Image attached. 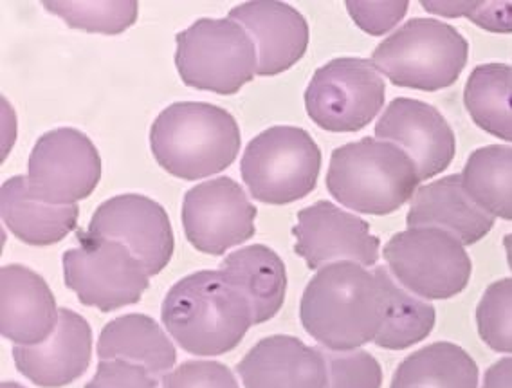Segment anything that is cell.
Segmentation results:
<instances>
[{
	"instance_id": "6da1fadb",
	"label": "cell",
	"mask_w": 512,
	"mask_h": 388,
	"mask_svg": "<svg viewBox=\"0 0 512 388\" xmlns=\"http://www.w3.org/2000/svg\"><path fill=\"white\" fill-rule=\"evenodd\" d=\"M384 311L386 296L374 271L343 260L321 268L307 284L300 320L323 349L354 351L374 342Z\"/></svg>"
},
{
	"instance_id": "7a4b0ae2",
	"label": "cell",
	"mask_w": 512,
	"mask_h": 388,
	"mask_svg": "<svg viewBox=\"0 0 512 388\" xmlns=\"http://www.w3.org/2000/svg\"><path fill=\"white\" fill-rule=\"evenodd\" d=\"M161 320L183 351L208 358L233 351L255 325L249 300L222 269L197 271L170 287Z\"/></svg>"
},
{
	"instance_id": "3957f363",
	"label": "cell",
	"mask_w": 512,
	"mask_h": 388,
	"mask_svg": "<svg viewBox=\"0 0 512 388\" xmlns=\"http://www.w3.org/2000/svg\"><path fill=\"white\" fill-rule=\"evenodd\" d=\"M242 143L233 114L202 102L166 107L150 129V148L168 174L197 181L235 163Z\"/></svg>"
},
{
	"instance_id": "277c9868",
	"label": "cell",
	"mask_w": 512,
	"mask_h": 388,
	"mask_svg": "<svg viewBox=\"0 0 512 388\" xmlns=\"http://www.w3.org/2000/svg\"><path fill=\"white\" fill-rule=\"evenodd\" d=\"M421 183L410 156L388 141L359 139L336 148L330 156V195L357 213L381 217L397 212Z\"/></svg>"
},
{
	"instance_id": "5b68a950",
	"label": "cell",
	"mask_w": 512,
	"mask_h": 388,
	"mask_svg": "<svg viewBox=\"0 0 512 388\" xmlns=\"http://www.w3.org/2000/svg\"><path fill=\"white\" fill-rule=\"evenodd\" d=\"M467 56L469 44L453 26L412 19L375 47L372 64L397 87L433 93L457 82Z\"/></svg>"
},
{
	"instance_id": "8992f818",
	"label": "cell",
	"mask_w": 512,
	"mask_h": 388,
	"mask_svg": "<svg viewBox=\"0 0 512 388\" xmlns=\"http://www.w3.org/2000/svg\"><path fill=\"white\" fill-rule=\"evenodd\" d=\"M175 65L184 84L199 91L235 94L258 73L255 42L229 19H199L175 37Z\"/></svg>"
},
{
	"instance_id": "52a82bcc",
	"label": "cell",
	"mask_w": 512,
	"mask_h": 388,
	"mask_svg": "<svg viewBox=\"0 0 512 388\" xmlns=\"http://www.w3.org/2000/svg\"><path fill=\"white\" fill-rule=\"evenodd\" d=\"M321 172V150L307 130L278 125L249 141L240 174L253 199L291 204L311 194Z\"/></svg>"
},
{
	"instance_id": "ba28073f",
	"label": "cell",
	"mask_w": 512,
	"mask_h": 388,
	"mask_svg": "<svg viewBox=\"0 0 512 388\" xmlns=\"http://www.w3.org/2000/svg\"><path fill=\"white\" fill-rule=\"evenodd\" d=\"M383 257L395 280L424 300L460 295L473 271L466 246L448 231L430 226L395 233L384 244Z\"/></svg>"
},
{
	"instance_id": "9c48e42d",
	"label": "cell",
	"mask_w": 512,
	"mask_h": 388,
	"mask_svg": "<svg viewBox=\"0 0 512 388\" xmlns=\"http://www.w3.org/2000/svg\"><path fill=\"white\" fill-rule=\"evenodd\" d=\"M78 248L64 253L65 286L87 307L110 313L138 304L150 284L141 260L123 242L76 230Z\"/></svg>"
},
{
	"instance_id": "30bf717a",
	"label": "cell",
	"mask_w": 512,
	"mask_h": 388,
	"mask_svg": "<svg viewBox=\"0 0 512 388\" xmlns=\"http://www.w3.org/2000/svg\"><path fill=\"white\" fill-rule=\"evenodd\" d=\"M386 84L365 58L343 56L320 67L305 91V109L321 129L357 132L381 112Z\"/></svg>"
},
{
	"instance_id": "8fae6325",
	"label": "cell",
	"mask_w": 512,
	"mask_h": 388,
	"mask_svg": "<svg viewBox=\"0 0 512 388\" xmlns=\"http://www.w3.org/2000/svg\"><path fill=\"white\" fill-rule=\"evenodd\" d=\"M26 177L31 197L53 206H73L100 183V152L80 130H51L31 150Z\"/></svg>"
},
{
	"instance_id": "7c38bea8",
	"label": "cell",
	"mask_w": 512,
	"mask_h": 388,
	"mask_svg": "<svg viewBox=\"0 0 512 388\" xmlns=\"http://www.w3.org/2000/svg\"><path fill=\"white\" fill-rule=\"evenodd\" d=\"M255 219V204L231 177L210 179L184 195V235L195 250L213 257L249 241Z\"/></svg>"
},
{
	"instance_id": "4fadbf2b",
	"label": "cell",
	"mask_w": 512,
	"mask_h": 388,
	"mask_svg": "<svg viewBox=\"0 0 512 388\" xmlns=\"http://www.w3.org/2000/svg\"><path fill=\"white\" fill-rule=\"evenodd\" d=\"M87 231L123 242L148 275H159L174 255L172 222L161 204L139 194H123L100 204Z\"/></svg>"
},
{
	"instance_id": "5bb4252c",
	"label": "cell",
	"mask_w": 512,
	"mask_h": 388,
	"mask_svg": "<svg viewBox=\"0 0 512 388\" xmlns=\"http://www.w3.org/2000/svg\"><path fill=\"white\" fill-rule=\"evenodd\" d=\"M293 235L294 251L309 269L343 260L370 268L379 260L381 241L372 235L370 224L330 201H318L300 210Z\"/></svg>"
},
{
	"instance_id": "9a60e30c",
	"label": "cell",
	"mask_w": 512,
	"mask_h": 388,
	"mask_svg": "<svg viewBox=\"0 0 512 388\" xmlns=\"http://www.w3.org/2000/svg\"><path fill=\"white\" fill-rule=\"evenodd\" d=\"M375 138L394 143L410 156L421 181L451 165L457 152L455 132L430 103L395 98L375 125Z\"/></svg>"
},
{
	"instance_id": "2e32d148",
	"label": "cell",
	"mask_w": 512,
	"mask_h": 388,
	"mask_svg": "<svg viewBox=\"0 0 512 388\" xmlns=\"http://www.w3.org/2000/svg\"><path fill=\"white\" fill-rule=\"evenodd\" d=\"M92 358L89 322L71 309H60L55 333L38 345H15L13 361L24 378L40 388H62L82 378Z\"/></svg>"
},
{
	"instance_id": "e0dca14e",
	"label": "cell",
	"mask_w": 512,
	"mask_h": 388,
	"mask_svg": "<svg viewBox=\"0 0 512 388\" xmlns=\"http://www.w3.org/2000/svg\"><path fill=\"white\" fill-rule=\"evenodd\" d=\"M229 19L246 29L258 53V76H275L302 60L309 47V24L285 2H244L229 11Z\"/></svg>"
},
{
	"instance_id": "ac0fdd59",
	"label": "cell",
	"mask_w": 512,
	"mask_h": 388,
	"mask_svg": "<svg viewBox=\"0 0 512 388\" xmlns=\"http://www.w3.org/2000/svg\"><path fill=\"white\" fill-rule=\"evenodd\" d=\"M244 388H327L329 372L323 351L300 338L275 334L253 345L240 360Z\"/></svg>"
},
{
	"instance_id": "d6986e66",
	"label": "cell",
	"mask_w": 512,
	"mask_h": 388,
	"mask_svg": "<svg viewBox=\"0 0 512 388\" xmlns=\"http://www.w3.org/2000/svg\"><path fill=\"white\" fill-rule=\"evenodd\" d=\"M60 320L55 295L33 269L10 264L0 269V333L15 345H38Z\"/></svg>"
},
{
	"instance_id": "ffe728a7",
	"label": "cell",
	"mask_w": 512,
	"mask_h": 388,
	"mask_svg": "<svg viewBox=\"0 0 512 388\" xmlns=\"http://www.w3.org/2000/svg\"><path fill=\"white\" fill-rule=\"evenodd\" d=\"M406 222L410 228H440L464 246H473L493 230L494 217L467 195L462 176L457 174L421 186L413 195Z\"/></svg>"
},
{
	"instance_id": "44dd1931",
	"label": "cell",
	"mask_w": 512,
	"mask_h": 388,
	"mask_svg": "<svg viewBox=\"0 0 512 388\" xmlns=\"http://www.w3.org/2000/svg\"><path fill=\"white\" fill-rule=\"evenodd\" d=\"M0 213L8 230L29 246H53L76 230L78 206H53L31 197L28 177L15 176L0 188Z\"/></svg>"
},
{
	"instance_id": "7402d4cb",
	"label": "cell",
	"mask_w": 512,
	"mask_h": 388,
	"mask_svg": "<svg viewBox=\"0 0 512 388\" xmlns=\"http://www.w3.org/2000/svg\"><path fill=\"white\" fill-rule=\"evenodd\" d=\"M220 269L249 300L253 324H264L278 315L287 291V271L278 253L264 244H251L228 255Z\"/></svg>"
},
{
	"instance_id": "603a6c76",
	"label": "cell",
	"mask_w": 512,
	"mask_h": 388,
	"mask_svg": "<svg viewBox=\"0 0 512 388\" xmlns=\"http://www.w3.org/2000/svg\"><path fill=\"white\" fill-rule=\"evenodd\" d=\"M100 360H125L143 365L154 376H166L177 361L172 340L147 315L119 316L101 329L98 338Z\"/></svg>"
},
{
	"instance_id": "cb8c5ba5",
	"label": "cell",
	"mask_w": 512,
	"mask_h": 388,
	"mask_svg": "<svg viewBox=\"0 0 512 388\" xmlns=\"http://www.w3.org/2000/svg\"><path fill=\"white\" fill-rule=\"evenodd\" d=\"M390 388H478V365L460 345L431 343L397 367Z\"/></svg>"
},
{
	"instance_id": "d4e9b609",
	"label": "cell",
	"mask_w": 512,
	"mask_h": 388,
	"mask_svg": "<svg viewBox=\"0 0 512 388\" xmlns=\"http://www.w3.org/2000/svg\"><path fill=\"white\" fill-rule=\"evenodd\" d=\"M374 273L386 296L383 327L375 336V345L388 351H404L426 340L437 320L435 307L401 286L386 266H377Z\"/></svg>"
},
{
	"instance_id": "484cf974",
	"label": "cell",
	"mask_w": 512,
	"mask_h": 388,
	"mask_svg": "<svg viewBox=\"0 0 512 388\" xmlns=\"http://www.w3.org/2000/svg\"><path fill=\"white\" fill-rule=\"evenodd\" d=\"M464 105L480 129L512 143V65H476L464 89Z\"/></svg>"
},
{
	"instance_id": "4316f807",
	"label": "cell",
	"mask_w": 512,
	"mask_h": 388,
	"mask_svg": "<svg viewBox=\"0 0 512 388\" xmlns=\"http://www.w3.org/2000/svg\"><path fill=\"white\" fill-rule=\"evenodd\" d=\"M462 185L484 212L512 221V147L489 145L467 159Z\"/></svg>"
},
{
	"instance_id": "83f0119b",
	"label": "cell",
	"mask_w": 512,
	"mask_h": 388,
	"mask_svg": "<svg viewBox=\"0 0 512 388\" xmlns=\"http://www.w3.org/2000/svg\"><path fill=\"white\" fill-rule=\"evenodd\" d=\"M49 13L64 20L69 28L82 29L87 33L119 35L138 20L139 4L125 2H44Z\"/></svg>"
},
{
	"instance_id": "f1b7e54d",
	"label": "cell",
	"mask_w": 512,
	"mask_h": 388,
	"mask_svg": "<svg viewBox=\"0 0 512 388\" xmlns=\"http://www.w3.org/2000/svg\"><path fill=\"white\" fill-rule=\"evenodd\" d=\"M478 334L493 351L512 354V278L485 289L476 307Z\"/></svg>"
},
{
	"instance_id": "f546056e",
	"label": "cell",
	"mask_w": 512,
	"mask_h": 388,
	"mask_svg": "<svg viewBox=\"0 0 512 388\" xmlns=\"http://www.w3.org/2000/svg\"><path fill=\"white\" fill-rule=\"evenodd\" d=\"M327 361L329 385L327 388H381L383 369L370 352L363 349L354 351H329L323 349Z\"/></svg>"
},
{
	"instance_id": "4dcf8cb0",
	"label": "cell",
	"mask_w": 512,
	"mask_h": 388,
	"mask_svg": "<svg viewBox=\"0 0 512 388\" xmlns=\"http://www.w3.org/2000/svg\"><path fill=\"white\" fill-rule=\"evenodd\" d=\"M161 385L163 388H238V381L224 363L192 360L163 376Z\"/></svg>"
},
{
	"instance_id": "1f68e13d",
	"label": "cell",
	"mask_w": 512,
	"mask_h": 388,
	"mask_svg": "<svg viewBox=\"0 0 512 388\" xmlns=\"http://www.w3.org/2000/svg\"><path fill=\"white\" fill-rule=\"evenodd\" d=\"M408 2H347L352 20L368 35L381 37L404 19Z\"/></svg>"
},
{
	"instance_id": "d6a6232c",
	"label": "cell",
	"mask_w": 512,
	"mask_h": 388,
	"mask_svg": "<svg viewBox=\"0 0 512 388\" xmlns=\"http://www.w3.org/2000/svg\"><path fill=\"white\" fill-rule=\"evenodd\" d=\"M85 388H159L143 365L125 360H101Z\"/></svg>"
},
{
	"instance_id": "836d02e7",
	"label": "cell",
	"mask_w": 512,
	"mask_h": 388,
	"mask_svg": "<svg viewBox=\"0 0 512 388\" xmlns=\"http://www.w3.org/2000/svg\"><path fill=\"white\" fill-rule=\"evenodd\" d=\"M467 19L491 33H512V2H471Z\"/></svg>"
},
{
	"instance_id": "e575fe53",
	"label": "cell",
	"mask_w": 512,
	"mask_h": 388,
	"mask_svg": "<svg viewBox=\"0 0 512 388\" xmlns=\"http://www.w3.org/2000/svg\"><path fill=\"white\" fill-rule=\"evenodd\" d=\"M482 388H512V358H503L491 365L485 372Z\"/></svg>"
},
{
	"instance_id": "d590c367",
	"label": "cell",
	"mask_w": 512,
	"mask_h": 388,
	"mask_svg": "<svg viewBox=\"0 0 512 388\" xmlns=\"http://www.w3.org/2000/svg\"><path fill=\"white\" fill-rule=\"evenodd\" d=\"M421 4L424 10L446 19L466 17L467 11L471 8V2H421Z\"/></svg>"
},
{
	"instance_id": "8d00e7d4",
	"label": "cell",
	"mask_w": 512,
	"mask_h": 388,
	"mask_svg": "<svg viewBox=\"0 0 512 388\" xmlns=\"http://www.w3.org/2000/svg\"><path fill=\"white\" fill-rule=\"evenodd\" d=\"M503 246H505V251H507V262H509V268L512 271V233L503 237Z\"/></svg>"
},
{
	"instance_id": "74e56055",
	"label": "cell",
	"mask_w": 512,
	"mask_h": 388,
	"mask_svg": "<svg viewBox=\"0 0 512 388\" xmlns=\"http://www.w3.org/2000/svg\"><path fill=\"white\" fill-rule=\"evenodd\" d=\"M0 388H24L22 385H19V383H13V381H4L2 385H0Z\"/></svg>"
}]
</instances>
